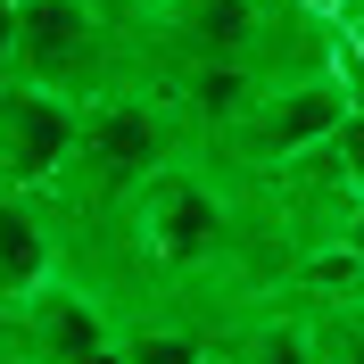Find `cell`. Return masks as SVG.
Instances as JSON below:
<instances>
[{"instance_id":"1","label":"cell","mask_w":364,"mask_h":364,"mask_svg":"<svg viewBox=\"0 0 364 364\" xmlns=\"http://www.w3.org/2000/svg\"><path fill=\"white\" fill-rule=\"evenodd\" d=\"M116 232H124V257H133L149 282H199V273L232 265L249 249V215H257V182L215 166L207 149L158 166L133 199L108 207Z\"/></svg>"},{"instance_id":"2","label":"cell","mask_w":364,"mask_h":364,"mask_svg":"<svg viewBox=\"0 0 364 364\" xmlns=\"http://www.w3.org/2000/svg\"><path fill=\"white\" fill-rule=\"evenodd\" d=\"M199 149V124L182 116V100L158 75H116L83 100V141H75L67 182L50 191L58 207H83V215H108L116 199H133L158 166L191 158Z\"/></svg>"},{"instance_id":"3","label":"cell","mask_w":364,"mask_h":364,"mask_svg":"<svg viewBox=\"0 0 364 364\" xmlns=\"http://www.w3.org/2000/svg\"><path fill=\"white\" fill-rule=\"evenodd\" d=\"M348 116H356V91L331 67H306V75H282L207 158L257 182V174H282V166H306L315 149H331V133H340Z\"/></svg>"},{"instance_id":"4","label":"cell","mask_w":364,"mask_h":364,"mask_svg":"<svg viewBox=\"0 0 364 364\" xmlns=\"http://www.w3.org/2000/svg\"><path fill=\"white\" fill-rule=\"evenodd\" d=\"M17 83L67 91L91 100L100 83L133 75V33H116L91 0H17V58H9Z\"/></svg>"},{"instance_id":"5","label":"cell","mask_w":364,"mask_h":364,"mask_svg":"<svg viewBox=\"0 0 364 364\" xmlns=\"http://www.w3.org/2000/svg\"><path fill=\"white\" fill-rule=\"evenodd\" d=\"M9 340L33 348L42 364H116L124 315L108 306V290H100V282H83V273L58 265L42 290H33L17 315H9Z\"/></svg>"},{"instance_id":"6","label":"cell","mask_w":364,"mask_h":364,"mask_svg":"<svg viewBox=\"0 0 364 364\" xmlns=\"http://www.w3.org/2000/svg\"><path fill=\"white\" fill-rule=\"evenodd\" d=\"M75 141H83V100L0 75V182L58 191L67 166H75Z\"/></svg>"},{"instance_id":"7","label":"cell","mask_w":364,"mask_h":364,"mask_svg":"<svg viewBox=\"0 0 364 364\" xmlns=\"http://www.w3.org/2000/svg\"><path fill=\"white\" fill-rule=\"evenodd\" d=\"M58 265H67V249H58V199L0 182V323L17 315Z\"/></svg>"},{"instance_id":"8","label":"cell","mask_w":364,"mask_h":364,"mask_svg":"<svg viewBox=\"0 0 364 364\" xmlns=\"http://www.w3.org/2000/svg\"><path fill=\"white\" fill-rule=\"evenodd\" d=\"M215 356L224 364H323L315 306H257V315L215 331Z\"/></svg>"},{"instance_id":"9","label":"cell","mask_w":364,"mask_h":364,"mask_svg":"<svg viewBox=\"0 0 364 364\" xmlns=\"http://www.w3.org/2000/svg\"><path fill=\"white\" fill-rule=\"evenodd\" d=\"M215 340L191 331V323H124V340H116V364H207Z\"/></svg>"},{"instance_id":"10","label":"cell","mask_w":364,"mask_h":364,"mask_svg":"<svg viewBox=\"0 0 364 364\" xmlns=\"http://www.w3.org/2000/svg\"><path fill=\"white\" fill-rule=\"evenodd\" d=\"M315 306L323 364H364V298H306Z\"/></svg>"},{"instance_id":"11","label":"cell","mask_w":364,"mask_h":364,"mask_svg":"<svg viewBox=\"0 0 364 364\" xmlns=\"http://www.w3.org/2000/svg\"><path fill=\"white\" fill-rule=\"evenodd\" d=\"M91 9H100V17H108V25H116V33H141V25L158 17L166 0H91Z\"/></svg>"},{"instance_id":"12","label":"cell","mask_w":364,"mask_h":364,"mask_svg":"<svg viewBox=\"0 0 364 364\" xmlns=\"http://www.w3.org/2000/svg\"><path fill=\"white\" fill-rule=\"evenodd\" d=\"M9 58H17V0H0V75H9Z\"/></svg>"},{"instance_id":"13","label":"cell","mask_w":364,"mask_h":364,"mask_svg":"<svg viewBox=\"0 0 364 364\" xmlns=\"http://www.w3.org/2000/svg\"><path fill=\"white\" fill-rule=\"evenodd\" d=\"M0 364H42V356H33V348H17L9 331H0Z\"/></svg>"},{"instance_id":"14","label":"cell","mask_w":364,"mask_h":364,"mask_svg":"<svg viewBox=\"0 0 364 364\" xmlns=\"http://www.w3.org/2000/svg\"><path fill=\"white\" fill-rule=\"evenodd\" d=\"M207 364H224V356H207Z\"/></svg>"},{"instance_id":"15","label":"cell","mask_w":364,"mask_h":364,"mask_svg":"<svg viewBox=\"0 0 364 364\" xmlns=\"http://www.w3.org/2000/svg\"><path fill=\"white\" fill-rule=\"evenodd\" d=\"M0 331H9V323H0Z\"/></svg>"}]
</instances>
